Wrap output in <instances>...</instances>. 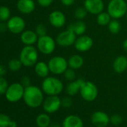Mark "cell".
<instances>
[{
    "instance_id": "cell-1",
    "label": "cell",
    "mask_w": 127,
    "mask_h": 127,
    "mask_svg": "<svg viewBox=\"0 0 127 127\" xmlns=\"http://www.w3.org/2000/svg\"><path fill=\"white\" fill-rule=\"evenodd\" d=\"M22 100L27 106L36 109L42 106L44 100V93L39 87L31 85L25 88Z\"/></svg>"
},
{
    "instance_id": "cell-2",
    "label": "cell",
    "mask_w": 127,
    "mask_h": 127,
    "mask_svg": "<svg viewBox=\"0 0 127 127\" xmlns=\"http://www.w3.org/2000/svg\"><path fill=\"white\" fill-rule=\"evenodd\" d=\"M64 83L58 77H47L41 83V89L47 96H58L64 90Z\"/></svg>"
},
{
    "instance_id": "cell-3",
    "label": "cell",
    "mask_w": 127,
    "mask_h": 127,
    "mask_svg": "<svg viewBox=\"0 0 127 127\" xmlns=\"http://www.w3.org/2000/svg\"><path fill=\"white\" fill-rule=\"evenodd\" d=\"M19 59L23 66H34V65L38 62V51L33 45H25L21 50Z\"/></svg>"
},
{
    "instance_id": "cell-4",
    "label": "cell",
    "mask_w": 127,
    "mask_h": 127,
    "mask_svg": "<svg viewBox=\"0 0 127 127\" xmlns=\"http://www.w3.org/2000/svg\"><path fill=\"white\" fill-rule=\"evenodd\" d=\"M127 2L126 0H110L107 6V12L112 19H119L126 16Z\"/></svg>"
},
{
    "instance_id": "cell-5",
    "label": "cell",
    "mask_w": 127,
    "mask_h": 127,
    "mask_svg": "<svg viewBox=\"0 0 127 127\" xmlns=\"http://www.w3.org/2000/svg\"><path fill=\"white\" fill-rule=\"evenodd\" d=\"M25 87L20 83H13L9 85L4 97L10 103H16L23 98Z\"/></svg>"
},
{
    "instance_id": "cell-6",
    "label": "cell",
    "mask_w": 127,
    "mask_h": 127,
    "mask_svg": "<svg viewBox=\"0 0 127 127\" xmlns=\"http://www.w3.org/2000/svg\"><path fill=\"white\" fill-rule=\"evenodd\" d=\"M48 65L50 72L55 75L63 74L69 68L67 60L61 56H55L50 58Z\"/></svg>"
},
{
    "instance_id": "cell-7",
    "label": "cell",
    "mask_w": 127,
    "mask_h": 127,
    "mask_svg": "<svg viewBox=\"0 0 127 127\" xmlns=\"http://www.w3.org/2000/svg\"><path fill=\"white\" fill-rule=\"evenodd\" d=\"M79 94L82 98L87 102L94 101L99 94L97 86L91 81H85L81 86Z\"/></svg>"
},
{
    "instance_id": "cell-8",
    "label": "cell",
    "mask_w": 127,
    "mask_h": 127,
    "mask_svg": "<svg viewBox=\"0 0 127 127\" xmlns=\"http://www.w3.org/2000/svg\"><path fill=\"white\" fill-rule=\"evenodd\" d=\"M55 46L56 42L55 39L47 34L43 36H40L37 42V50L41 54L45 55H49L53 53L55 49Z\"/></svg>"
},
{
    "instance_id": "cell-9",
    "label": "cell",
    "mask_w": 127,
    "mask_h": 127,
    "mask_svg": "<svg viewBox=\"0 0 127 127\" xmlns=\"http://www.w3.org/2000/svg\"><path fill=\"white\" fill-rule=\"evenodd\" d=\"M42 107L46 113H55L61 107V99L58 96H47L44 98Z\"/></svg>"
},
{
    "instance_id": "cell-10",
    "label": "cell",
    "mask_w": 127,
    "mask_h": 127,
    "mask_svg": "<svg viewBox=\"0 0 127 127\" xmlns=\"http://www.w3.org/2000/svg\"><path fill=\"white\" fill-rule=\"evenodd\" d=\"M77 36L71 31L66 30L58 34L56 36V44L61 47H70L74 45Z\"/></svg>"
},
{
    "instance_id": "cell-11",
    "label": "cell",
    "mask_w": 127,
    "mask_h": 127,
    "mask_svg": "<svg viewBox=\"0 0 127 127\" xmlns=\"http://www.w3.org/2000/svg\"><path fill=\"white\" fill-rule=\"evenodd\" d=\"M7 29L12 33L18 34L21 33L25 31V20L19 16H11L7 21Z\"/></svg>"
},
{
    "instance_id": "cell-12",
    "label": "cell",
    "mask_w": 127,
    "mask_h": 127,
    "mask_svg": "<svg viewBox=\"0 0 127 127\" xmlns=\"http://www.w3.org/2000/svg\"><path fill=\"white\" fill-rule=\"evenodd\" d=\"M91 122L96 127H107L110 124V116L102 111H96L91 116Z\"/></svg>"
},
{
    "instance_id": "cell-13",
    "label": "cell",
    "mask_w": 127,
    "mask_h": 127,
    "mask_svg": "<svg viewBox=\"0 0 127 127\" xmlns=\"http://www.w3.org/2000/svg\"><path fill=\"white\" fill-rule=\"evenodd\" d=\"M94 45V40L93 39L85 34H83L82 36H79V37L76 38V42L74 43L75 48L76 51L79 52H86L89 51Z\"/></svg>"
},
{
    "instance_id": "cell-14",
    "label": "cell",
    "mask_w": 127,
    "mask_h": 127,
    "mask_svg": "<svg viewBox=\"0 0 127 127\" xmlns=\"http://www.w3.org/2000/svg\"><path fill=\"white\" fill-rule=\"evenodd\" d=\"M84 7L91 14L98 15L103 11L105 4L103 0H85Z\"/></svg>"
},
{
    "instance_id": "cell-15",
    "label": "cell",
    "mask_w": 127,
    "mask_h": 127,
    "mask_svg": "<svg viewBox=\"0 0 127 127\" xmlns=\"http://www.w3.org/2000/svg\"><path fill=\"white\" fill-rule=\"evenodd\" d=\"M49 22L52 27L60 28L65 25L66 16L61 10H55L51 12L49 15Z\"/></svg>"
},
{
    "instance_id": "cell-16",
    "label": "cell",
    "mask_w": 127,
    "mask_h": 127,
    "mask_svg": "<svg viewBox=\"0 0 127 127\" xmlns=\"http://www.w3.org/2000/svg\"><path fill=\"white\" fill-rule=\"evenodd\" d=\"M16 7L20 13L30 14L35 10L36 4L34 0H18Z\"/></svg>"
},
{
    "instance_id": "cell-17",
    "label": "cell",
    "mask_w": 127,
    "mask_h": 127,
    "mask_svg": "<svg viewBox=\"0 0 127 127\" xmlns=\"http://www.w3.org/2000/svg\"><path fill=\"white\" fill-rule=\"evenodd\" d=\"M39 36L35 31L31 30H25L21 33L20 40L25 45H33L37 43Z\"/></svg>"
},
{
    "instance_id": "cell-18",
    "label": "cell",
    "mask_w": 127,
    "mask_h": 127,
    "mask_svg": "<svg viewBox=\"0 0 127 127\" xmlns=\"http://www.w3.org/2000/svg\"><path fill=\"white\" fill-rule=\"evenodd\" d=\"M62 127H84L82 119L76 115H69L62 121Z\"/></svg>"
},
{
    "instance_id": "cell-19",
    "label": "cell",
    "mask_w": 127,
    "mask_h": 127,
    "mask_svg": "<svg viewBox=\"0 0 127 127\" xmlns=\"http://www.w3.org/2000/svg\"><path fill=\"white\" fill-rule=\"evenodd\" d=\"M85 81V80L84 79L79 78V79L69 82L66 87V92L68 95V96L73 97L76 95L77 94H79L80 92L81 86Z\"/></svg>"
},
{
    "instance_id": "cell-20",
    "label": "cell",
    "mask_w": 127,
    "mask_h": 127,
    "mask_svg": "<svg viewBox=\"0 0 127 127\" xmlns=\"http://www.w3.org/2000/svg\"><path fill=\"white\" fill-rule=\"evenodd\" d=\"M112 68L116 73L121 74L127 70V57L124 55L117 57L112 63Z\"/></svg>"
},
{
    "instance_id": "cell-21",
    "label": "cell",
    "mask_w": 127,
    "mask_h": 127,
    "mask_svg": "<svg viewBox=\"0 0 127 127\" xmlns=\"http://www.w3.org/2000/svg\"><path fill=\"white\" fill-rule=\"evenodd\" d=\"M67 29L73 31L76 36H82L85 34L87 30V25L82 20H77L75 22L70 23L68 25Z\"/></svg>"
},
{
    "instance_id": "cell-22",
    "label": "cell",
    "mask_w": 127,
    "mask_h": 127,
    "mask_svg": "<svg viewBox=\"0 0 127 127\" xmlns=\"http://www.w3.org/2000/svg\"><path fill=\"white\" fill-rule=\"evenodd\" d=\"M34 72L35 74L41 78H46L49 76L50 72L48 63L43 61H39L34 65Z\"/></svg>"
},
{
    "instance_id": "cell-23",
    "label": "cell",
    "mask_w": 127,
    "mask_h": 127,
    "mask_svg": "<svg viewBox=\"0 0 127 127\" xmlns=\"http://www.w3.org/2000/svg\"><path fill=\"white\" fill-rule=\"evenodd\" d=\"M68 63V67L73 69V70H77L81 68L85 63L84 58L79 55V54H74L72 55L67 60Z\"/></svg>"
},
{
    "instance_id": "cell-24",
    "label": "cell",
    "mask_w": 127,
    "mask_h": 127,
    "mask_svg": "<svg viewBox=\"0 0 127 127\" xmlns=\"http://www.w3.org/2000/svg\"><path fill=\"white\" fill-rule=\"evenodd\" d=\"M49 114L43 112L39 114L36 119H35V123L37 127H49V126L52 124L51 118L49 115Z\"/></svg>"
},
{
    "instance_id": "cell-25",
    "label": "cell",
    "mask_w": 127,
    "mask_h": 127,
    "mask_svg": "<svg viewBox=\"0 0 127 127\" xmlns=\"http://www.w3.org/2000/svg\"><path fill=\"white\" fill-rule=\"evenodd\" d=\"M112 20L111 16L108 12H101L97 16V22L100 26H107Z\"/></svg>"
},
{
    "instance_id": "cell-26",
    "label": "cell",
    "mask_w": 127,
    "mask_h": 127,
    "mask_svg": "<svg viewBox=\"0 0 127 127\" xmlns=\"http://www.w3.org/2000/svg\"><path fill=\"white\" fill-rule=\"evenodd\" d=\"M107 27H108L109 32L113 34H118L121 31V28H122L121 24L119 22V20L115 19H112V20L110 21Z\"/></svg>"
},
{
    "instance_id": "cell-27",
    "label": "cell",
    "mask_w": 127,
    "mask_h": 127,
    "mask_svg": "<svg viewBox=\"0 0 127 127\" xmlns=\"http://www.w3.org/2000/svg\"><path fill=\"white\" fill-rule=\"evenodd\" d=\"M22 64L19 59L13 58L7 63V68L11 71H18L21 69Z\"/></svg>"
},
{
    "instance_id": "cell-28",
    "label": "cell",
    "mask_w": 127,
    "mask_h": 127,
    "mask_svg": "<svg viewBox=\"0 0 127 127\" xmlns=\"http://www.w3.org/2000/svg\"><path fill=\"white\" fill-rule=\"evenodd\" d=\"M10 18V10L7 6L0 7V21L5 22Z\"/></svg>"
},
{
    "instance_id": "cell-29",
    "label": "cell",
    "mask_w": 127,
    "mask_h": 127,
    "mask_svg": "<svg viewBox=\"0 0 127 127\" xmlns=\"http://www.w3.org/2000/svg\"><path fill=\"white\" fill-rule=\"evenodd\" d=\"M88 13V12L84 7H78L74 11V16L78 20H83L87 16Z\"/></svg>"
},
{
    "instance_id": "cell-30",
    "label": "cell",
    "mask_w": 127,
    "mask_h": 127,
    "mask_svg": "<svg viewBox=\"0 0 127 127\" xmlns=\"http://www.w3.org/2000/svg\"><path fill=\"white\" fill-rule=\"evenodd\" d=\"M63 74H64V77L65 80L69 81V82L76 80V74L75 70H73V69H72L70 68H68Z\"/></svg>"
},
{
    "instance_id": "cell-31",
    "label": "cell",
    "mask_w": 127,
    "mask_h": 127,
    "mask_svg": "<svg viewBox=\"0 0 127 127\" xmlns=\"http://www.w3.org/2000/svg\"><path fill=\"white\" fill-rule=\"evenodd\" d=\"M124 121V118L121 115L115 114L110 116V124L114 126H119Z\"/></svg>"
},
{
    "instance_id": "cell-32",
    "label": "cell",
    "mask_w": 127,
    "mask_h": 127,
    "mask_svg": "<svg viewBox=\"0 0 127 127\" xmlns=\"http://www.w3.org/2000/svg\"><path fill=\"white\" fill-rule=\"evenodd\" d=\"M35 33H37V35L40 37V36H43L47 34V28L46 27L45 25L40 23L38 24L36 28H35Z\"/></svg>"
},
{
    "instance_id": "cell-33",
    "label": "cell",
    "mask_w": 127,
    "mask_h": 127,
    "mask_svg": "<svg viewBox=\"0 0 127 127\" xmlns=\"http://www.w3.org/2000/svg\"><path fill=\"white\" fill-rule=\"evenodd\" d=\"M11 121L10 117L4 113H0V127H9Z\"/></svg>"
},
{
    "instance_id": "cell-34",
    "label": "cell",
    "mask_w": 127,
    "mask_h": 127,
    "mask_svg": "<svg viewBox=\"0 0 127 127\" xmlns=\"http://www.w3.org/2000/svg\"><path fill=\"white\" fill-rule=\"evenodd\" d=\"M9 84L4 77H0V95H4Z\"/></svg>"
},
{
    "instance_id": "cell-35",
    "label": "cell",
    "mask_w": 127,
    "mask_h": 127,
    "mask_svg": "<svg viewBox=\"0 0 127 127\" xmlns=\"http://www.w3.org/2000/svg\"><path fill=\"white\" fill-rule=\"evenodd\" d=\"M73 101L70 96L64 97L61 99V107L64 108H70L73 106Z\"/></svg>"
},
{
    "instance_id": "cell-36",
    "label": "cell",
    "mask_w": 127,
    "mask_h": 127,
    "mask_svg": "<svg viewBox=\"0 0 127 127\" xmlns=\"http://www.w3.org/2000/svg\"><path fill=\"white\" fill-rule=\"evenodd\" d=\"M37 1L40 7H48L52 4V3L53 2V0H37Z\"/></svg>"
},
{
    "instance_id": "cell-37",
    "label": "cell",
    "mask_w": 127,
    "mask_h": 127,
    "mask_svg": "<svg viewBox=\"0 0 127 127\" xmlns=\"http://www.w3.org/2000/svg\"><path fill=\"white\" fill-rule=\"evenodd\" d=\"M20 83L25 88V87H28L29 86H31V79L27 77V76H24L21 78V80H20Z\"/></svg>"
},
{
    "instance_id": "cell-38",
    "label": "cell",
    "mask_w": 127,
    "mask_h": 127,
    "mask_svg": "<svg viewBox=\"0 0 127 127\" xmlns=\"http://www.w3.org/2000/svg\"><path fill=\"white\" fill-rule=\"evenodd\" d=\"M61 4L66 7H70L73 5L75 2V0H60Z\"/></svg>"
},
{
    "instance_id": "cell-39",
    "label": "cell",
    "mask_w": 127,
    "mask_h": 127,
    "mask_svg": "<svg viewBox=\"0 0 127 127\" xmlns=\"http://www.w3.org/2000/svg\"><path fill=\"white\" fill-rule=\"evenodd\" d=\"M7 30H8L7 23H4V22H0V32L3 33V32H5Z\"/></svg>"
},
{
    "instance_id": "cell-40",
    "label": "cell",
    "mask_w": 127,
    "mask_h": 127,
    "mask_svg": "<svg viewBox=\"0 0 127 127\" xmlns=\"http://www.w3.org/2000/svg\"><path fill=\"white\" fill-rule=\"evenodd\" d=\"M7 73V68L4 65H0V77H4Z\"/></svg>"
},
{
    "instance_id": "cell-41",
    "label": "cell",
    "mask_w": 127,
    "mask_h": 127,
    "mask_svg": "<svg viewBox=\"0 0 127 127\" xmlns=\"http://www.w3.org/2000/svg\"><path fill=\"white\" fill-rule=\"evenodd\" d=\"M9 127H17V123L15 121L11 120V121L9 124Z\"/></svg>"
},
{
    "instance_id": "cell-42",
    "label": "cell",
    "mask_w": 127,
    "mask_h": 127,
    "mask_svg": "<svg viewBox=\"0 0 127 127\" xmlns=\"http://www.w3.org/2000/svg\"><path fill=\"white\" fill-rule=\"evenodd\" d=\"M123 48H124V50L127 52V39H126L123 42Z\"/></svg>"
},
{
    "instance_id": "cell-43",
    "label": "cell",
    "mask_w": 127,
    "mask_h": 127,
    "mask_svg": "<svg viewBox=\"0 0 127 127\" xmlns=\"http://www.w3.org/2000/svg\"><path fill=\"white\" fill-rule=\"evenodd\" d=\"M49 127H61L60 124H57V123H54V124H51V125L49 126Z\"/></svg>"
},
{
    "instance_id": "cell-44",
    "label": "cell",
    "mask_w": 127,
    "mask_h": 127,
    "mask_svg": "<svg viewBox=\"0 0 127 127\" xmlns=\"http://www.w3.org/2000/svg\"><path fill=\"white\" fill-rule=\"evenodd\" d=\"M126 17H127V13H126Z\"/></svg>"
},
{
    "instance_id": "cell-45",
    "label": "cell",
    "mask_w": 127,
    "mask_h": 127,
    "mask_svg": "<svg viewBox=\"0 0 127 127\" xmlns=\"http://www.w3.org/2000/svg\"><path fill=\"white\" fill-rule=\"evenodd\" d=\"M126 1H127V0H126Z\"/></svg>"
}]
</instances>
